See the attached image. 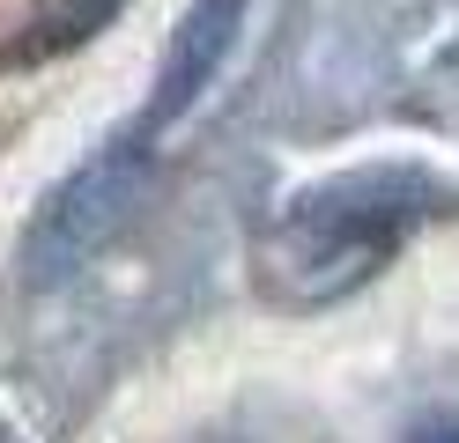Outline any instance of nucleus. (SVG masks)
<instances>
[{"label": "nucleus", "mask_w": 459, "mask_h": 443, "mask_svg": "<svg viewBox=\"0 0 459 443\" xmlns=\"http://www.w3.org/2000/svg\"><path fill=\"white\" fill-rule=\"evenodd\" d=\"M149 192H156V133H141V126L104 133L60 185L38 200L30 229H22V281L60 288L74 274H90V266L141 222Z\"/></svg>", "instance_id": "f03ea898"}, {"label": "nucleus", "mask_w": 459, "mask_h": 443, "mask_svg": "<svg viewBox=\"0 0 459 443\" xmlns=\"http://www.w3.org/2000/svg\"><path fill=\"white\" fill-rule=\"evenodd\" d=\"M208 443H238V436H208Z\"/></svg>", "instance_id": "423d86ee"}, {"label": "nucleus", "mask_w": 459, "mask_h": 443, "mask_svg": "<svg viewBox=\"0 0 459 443\" xmlns=\"http://www.w3.org/2000/svg\"><path fill=\"white\" fill-rule=\"evenodd\" d=\"M111 15H119V0H38V22H30L22 52H67L82 38H97Z\"/></svg>", "instance_id": "20e7f679"}, {"label": "nucleus", "mask_w": 459, "mask_h": 443, "mask_svg": "<svg viewBox=\"0 0 459 443\" xmlns=\"http://www.w3.org/2000/svg\"><path fill=\"white\" fill-rule=\"evenodd\" d=\"M400 443H459V406H437V413H422V422H408Z\"/></svg>", "instance_id": "39448f33"}, {"label": "nucleus", "mask_w": 459, "mask_h": 443, "mask_svg": "<svg viewBox=\"0 0 459 443\" xmlns=\"http://www.w3.org/2000/svg\"><path fill=\"white\" fill-rule=\"evenodd\" d=\"M245 38V0H193V8L178 15V30L163 38V59H156V81H149V104H141L134 126L141 133H170L178 118L208 97V89L222 81L230 52H238Z\"/></svg>", "instance_id": "7ed1b4c3"}, {"label": "nucleus", "mask_w": 459, "mask_h": 443, "mask_svg": "<svg viewBox=\"0 0 459 443\" xmlns=\"http://www.w3.org/2000/svg\"><path fill=\"white\" fill-rule=\"evenodd\" d=\"M452 215H459V185L415 156L326 170L267 215L260 244H252L260 295L274 311H326L341 295L370 288L422 229Z\"/></svg>", "instance_id": "f257e3e1"}]
</instances>
